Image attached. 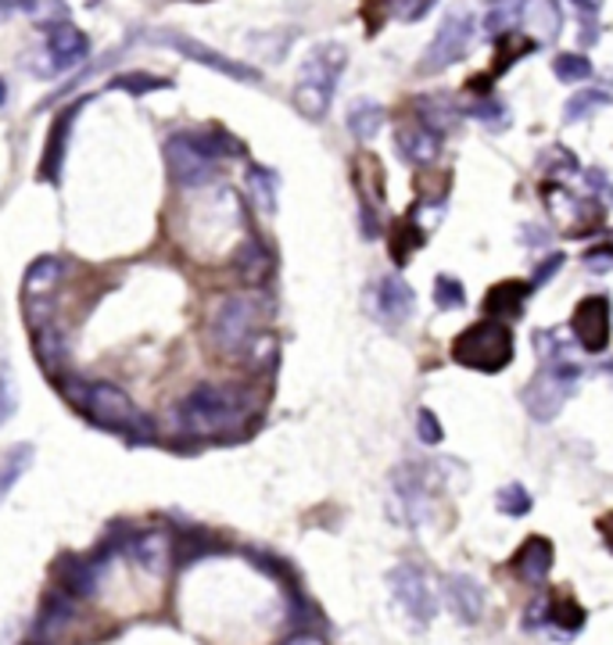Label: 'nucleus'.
I'll return each instance as SVG.
<instances>
[{"label":"nucleus","mask_w":613,"mask_h":645,"mask_svg":"<svg viewBox=\"0 0 613 645\" xmlns=\"http://www.w3.org/2000/svg\"><path fill=\"white\" fill-rule=\"evenodd\" d=\"M578 380H581V369H578L575 363H570V359L542 366V374L521 391L524 409H527V413L535 416L538 423L556 420V416H560V409L567 405V398L575 394Z\"/></svg>","instance_id":"423d86ee"},{"label":"nucleus","mask_w":613,"mask_h":645,"mask_svg":"<svg viewBox=\"0 0 613 645\" xmlns=\"http://www.w3.org/2000/svg\"><path fill=\"white\" fill-rule=\"evenodd\" d=\"M603 369H606V374H610V377H613V363H606V366H603Z\"/></svg>","instance_id":"09e8293b"},{"label":"nucleus","mask_w":613,"mask_h":645,"mask_svg":"<svg viewBox=\"0 0 613 645\" xmlns=\"http://www.w3.org/2000/svg\"><path fill=\"white\" fill-rule=\"evenodd\" d=\"M62 277H65V263L62 258H54V255L36 258V263L30 266V273H25L22 294H25V305H30L33 326L51 320V298H54V291H58Z\"/></svg>","instance_id":"9b49d317"},{"label":"nucleus","mask_w":613,"mask_h":645,"mask_svg":"<svg viewBox=\"0 0 613 645\" xmlns=\"http://www.w3.org/2000/svg\"><path fill=\"white\" fill-rule=\"evenodd\" d=\"M584 266H592L595 273H606V269H613V252L610 248H595V252L584 255Z\"/></svg>","instance_id":"37998d69"},{"label":"nucleus","mask_w":613,"mask_h":645,"mask_svg":"<svg viewBox=\"0 0 613 645\" xmlns=\"http://www.w3.org/2000/svg\"><path fill=\"white\" fill-rule=\"evenodd\" d=\"M531 291H535V287H531V283H521V280L499 283V287H492V291H488V298H484V312H488V315H499V323H506V320H513V315H521V309H524V301H527Z\"/></svg>","instance_id":"412c9836"},{"label":"nucleus","mask_w":613,"mask_h":645,"mask_svg":"<svg viewBox=\"0 0 613 645\" xmlns=\"http://www.w3.org/2000/svg\"><path fill=\"white\" fill-rule=\"evenodd\" d=\"M126 548H130V556L141 563L147 574H161V570L169 567V559H172V534H166V531H144V534H136V538Z\"/></svg>","instance_id":"6ab92c4d"},{"label":"nucleus","mask_w":613,"mask_h":645,"mask_svg":"<svg viewBox=\"0 0 613 645\" xmlns=\"http://www.w3.org/2000/svg\"><path fill=\"white\" fill-rule=\"evenodd\" d=\"M30 645H44V642H30Z\"/></svg>","instance_id":"8fccbe9b"},{"label":"nucleus","mask_w":613,"mask_h":645,"mask_svg":"<svg viewBox=\"0 0 613 645\" xmlns=\"http://www.w3.org/2000/svg\"><path fill=\"white\" fill-rule=\"evenodd\" d=\"M388 588H391V596L394 602L409 613V621L413 624H431L434 621V613H438V602H434V592H431V585L424 578V570H416L413 563H402V567H394L388 574Z\"/></svg>","instance_id":"1a4fd4ad"},{"label":"nucleus","mask_w":613,"mask_h":645,"mask_svg":"<svg viewBox=\"0 0 613 645\" xmlns=\"http://www.w3.org/2000/svg\"><path fill=\"white\" fill-rule=\"evenodd\" d=\"M434 305L442 312H456L467 305V291H462V283L456 277H438L434 280Z\"/></svg>","instance_id":"72a5a7b5"},{"label":"nucleus","mask_w":613,"mask_h":645,"mask_svg":"<svg viewBox=\"0 0 613 645\" xmlns=\"http://www.w3.org/2000/svg\"><path fill=\"white\" fill-rule=\"evenodd\" d=\"M581 11V44H595V19L603 11V0H570Z\"/></svg>","instance_id":"58836bf2"},{"label":"nucleus","mask_w":613,"mask_h":645,"mask_svg":"<svg viewBox=\"0 0 613 645\" xmlns=\"http://www.w3.org/2000/svg\"><path fill=\"white\" fill-rule=\"evenodd\" d=\"M560 266H564V255H553V258H545V263H542V269H538V277L531 280V287H535V283H542L545 277H549V273H556Z\"/></svg>","instance_id":"c03bdc74"},{"label":"nucleus","mask_w":613,"mask_h":645,"mask_svg":"<svg viewBox=\"0 0 613 645\" xmlns=\"http://www.w3.org/2000/svg\"><path fill=\"white\" fill-rule=\"evenodd\" d=\"M553 76L560 79V84H581V79L592 76V62L584 58V54H575V51L556 54V58H553Z\"/></svg>","instance_id":"cd10ccee"},{"label":"nucleus","mask_w":613,"mask_h":645,"mask_svg":"<svg viewBox=\"0 0 613 645\" xmlns=\"http://www.w3.org/2000/svg\"><path fill=\"white\" fill-rule=\"evenodd\" d=\"M535 348H538L542 366L564 363L567 359V348H570V337L560 334V331H535Z\"/></svg>","instance_id":"7c9ffc66"},{"label":"nucleus","mask_w":613,"mask_h":645,"mask_svg":"<svg viewBox=\"0 0 613 645\" xmlns=\"http://www.w3.org/2000/svg\"><path fill=\"white\" fill-rule=\"evenodd\" d=\"M545 621H549V599H535V602H531V607H527V613H524V627L531 631V627H542Z\"/></svg>","instance_id":"a19ab883"},{"label":"nucleus","mask_w":613,"mask_h":645,"mask_svg":"<svg viewBox=\"0 0 613 645\" xmlns=\"http://www.w3.org/2000/svg\"><path fill=\"white\" fill-rule=\"evenodd\" d=\"M30 19L40 25V30H58V25L68 22V8L65 0H30Z\"/></svg>","instance_id":"c756f323"},{"label":"nucleus","mask_w":613,"mask_h":645,"mask_svg":"<svg viewBox=\"0 0 613 645\" xmlns=\"http://www.w3.org/2000/svg\"><path fill=\"white\" fill-rule=\"evenodd\" d=\"M4 101H8V84L0 79V104H4Z\"/></svg>","instance_id":"de8ad7c7"},{"label":"nucleus","mask_w":613,"mask_h":645,"mask_svg":"<svg viewBox=\"0 0 613 645\" xmlns=\"http://www.w3.org/2000/svg\"><path fill=\"white\" fill-rule=\"evenodd\" d=\"M25 4H30V0H0V15H11V11H19Z\"/></svg>","instance_id":"49530a36"},{"label":"nucleus","mask_w":613,"mask_h":645,"mask_svg":"<svg viewBox=\"0 0 613 645\" xmlns=\"http://www.w3.org/2000/svg\"><path fill=\"white\" fill-rule=\"evenodd\" d=\"M283 645H326L323 638H316V635H294V638H288Z\"/></svg>","instance_id":"a18cd8bd"},{"label":"nucleus","mask_w":613,"mask_h":645,"mask_svg":"<svg viewBox=\"0 0 613 645\" xmlns=\"http://www.w3.org/2000/svg\"><path fill=\"white\" fill-rule=\"evenodd\" d=\"M613 98L606 90H581V93H575V98L567 101V108H564V115H567V122H581L584 115H592V112H599V108H606Z\"/></svg>","instance_id":"c85d7f7f"},{"label":"nucleus","mask_w":613,"mask_h":645,"mask_svg":"<svg viewBox=\"0 0 613 645\" xmlns=\"http://www.w3.org/2000/svg\"><path fill=\"white\" fill-rule=\"evenodd\" d=\"M495 510L499 513H506V516H524L531 513V496H527V488L524 485H506V488H499V496H495Z\"/></svg>","instance_id":"f704fd0d"},{"label":"nucleus","mask_w":613,"mask_h":645,"mask_svg":"<svg viewBox=\"0 0 613 645\" xmlns=\"http://www.w3.org/2000/svg\"><path fill=\"white\" fill-rule=\"evenodd\" d=\"M416 115L427 130L442 136L445 130H453L459 122V104L448 98V93H424V98L416 101Z\"/></svg>","instance_id":"4be33fe9"},{"label":"nucleus","mask_w":613,"mask_h":645,"mask_svg":"<svg viewBox=\"0 0 613 645\" xmlns=\"http://www.w3.org/2000/svg\"><path fill=\"white\" fill-rule=\"evenodd\" d=\"M399 151L405 162H413V166H431L442 151V136L427 130L424 122H405V126L399 130Z\"/></svg>","instance_id":"a211bd4d"},{"label":"nucleus","mask_w":613,"mask_h":645,"mask_svg":"<svg viewBox=\"0 0 613 645\" xmlns=\"http://www.w3.org/2000/svg\"><path fill=\"white\" fill-rule=\"evenodd\" d=\"M79 405H83V413L93 423H101V427H108V431H119V434H130V437H147V434H152V423H147V416L133 405V398L126 391L115 388V383H104V380L83 383Z\"/></svg>","instance_id":"20e7f679"},{"label":"nucleus","mask_w":613,"mask_h":645,"mask_svg":"<svg viewBox=\"0 0 613 645\" xmlns=\"http://www.w3.org/2000/svg\"><path fill=\"white\" fill-rule=\"evenodd\" d=\"M248 184H252L255 209H263L266 215L277 212V176H272L269 169H263V166H252Z\"/></svg>","instance_id":"bb28decb"},{"label":"nucleus","mask_w":613,"mask_h":645,"mask_svg":"<svg viewBox=\"0 0 613 645\" xmlns=\"http://www.w3.org/2000/svg\"><path fill=\"white\" fill-rule=\"evenodd\" d=\"M438 4V0H405L402 4V22H420L427 19V11Z\"/></svg>","instance_id":"79ce46f5"},{"label":"nucleus","mask_w":613,"mask_h":645,"mask_svg":"<svg viewBox=\"0 0 613 645\" xmlns=\"http://www.w3.org/2000/svg\"><path fill=\"white\" fill-rule=\"evenodd\" d=\"M384 122H388L384 108H380L377 101H370V98H363V101H356L348 108V133L363 144H370L374 136L384 130Z\"/></svg>","instance_id":"b1692460"},{"label":"nucleus","mask_w":613,"mask_h":645,"mask_svg":"<svg viewBox=\"0 0 613 645\" xmlns=\"http://www.w3.org/2000/svg\"><path fill=\"white\" fill-rule=\"evenodd\" d=\"M90 51V40L83 30H76V25H58V30H51L47 36V58L58 65V73H65V68H73L76 62H83Z\"/></svg>","instance_id":"f3484780"},{"label":"nucleus","mask_w":613,"mask_h":645,"mask_svg":"<svg viewBox=\"0 0 613 645\" xmlns=\"http://www.w3.org/2000/svg\"><path fill=\"white\" fill-rule=\"evenodd\" d=\"M237 266H241V277L248 283H263L269 277V269H272V258L258 241H248L244 244L241 258H237Z\"/></svg>","instance_id":"a878e982"},{"label":"nucleus","mask_w":613,"mask_h":645,"mask_svg":"<svg viewBox=\"0 0 613 645\" xmlns=\"http://www.w3.org/2000/svg\"><path fill=\"white\" fill-rule=\"evenodd\" d=\"M470 112H473L477 122H484L488 130H506V126H510V108H506V104H499V101H492V98L481 101V104H473Z\"/></svg>","instance_id":"4c0bfd02"},{"label":"nucleus","mask_w":613,"mask_h":645,"mask_svg":"<svg viewBox=\"0 0 613 645\" xmlns=\"http://www.w3.org/2000/svg\"><path fill=\"white\" fill-rule=\"evenodd\" d=\"M374 301H377V315L391 326H402L409 315L416 312V294L413 287H409L399 273H388V277H380L377 291H374Z\"/></svg>","instance_id":"4468645a"},{"label":"nucleus","mask_w":613,"mask_h":645,"mask_svg":"<svg viewBox=\"0 0 613 645\" xmlns=\"http://www.w3.org/2000/svg\"><path fill=\"white\" fill-rule=\"evenodd\" d=\"M112 87H115V90L133 93V98H141V93L166 90V87H169V79L152 76V73H126V76H115V79H112Z\"/></svg>","instance_id":"473e14b6"},{"label":"nucleus","mask_w":613,"mask_h":645,"mask_svg":"<svg viewBox=\"0 0 613 645\" xmlns=\"http://www.w3.org/2000/svg\"><path fill=\"white\" fill-rule=\"evenodd\" d=\"M553 570V542L542 538V534H535V538H527L521 545V556H516V574H521L524 585H545V578H549Z\"/></svg>","instance_id":"aec40b11"},{"label":"nucleus","mask_w":613,"mask_h":645,"mask_svg":"<svg viewBox=\"0 0 613 645\" xmlns=\"http://www.w3.org/2000/svg\"><path fill=\"white\" fill-rule=\"evenodd\" d=\"M521 22H524L527 36H535V44H553V40L564 33L560 0H524Z\"/></svg>","instance_id":"dca6fc26"},{"label":"nucleus","mask_w":613,"mask_h":645,"mask_svg":"<svg viewBox=\"0 0 613 645\" xmlns=\"http://www.w3.org/2000/svg\"><path fill=\"white\" fill-rule=\"evenodd\" d=\"M19 409V391H15V374H11V363H0V423H8Z\"/></svg>","instance_id":"c9c22d12"},{"label":"nucleus","mask_w":613,"mask_h":645,"mask_svg":"<svg viewBox=\"0 0 613 645\" xmlns=\"http://www.w3.org/2000/svg\"><path fill=\"white\" fill-rule=\"evenodd\" d=\"M549 621L564 631V635H578L581 624H584V610L578 607V602H556V607L549 610Z\"/></svg>","instance_id":"e433bc0d"},{"label":"nucleus","mask_w":613,"mask_h":645,"mask_svg":"<svg viewBox=\"0 0 613 645\" xmlns=\"http://www.w3.org/2000/svg\"><path fill=\"white\" fill-rule=\"evenodd\" d=\"M570 331H575L578 345L599 355L610 345V298L606 294H589L584 301H578L575 320H570Z\"/></svg>","instance_id":"f8f14e48"},{"label":"nucleus","mask_w":613,"mask_h":645,"mask_svg":"<svg viewBox=\"0 0 613 645\" xmlns=\"http://www.w3.org/2000/svg\"><path fill=\"white\" fill-rule=\"evenodd\" d=\"M30 463H33V445H15L8 452L4 463H0V502L11 496V488H15L22 474L30 470Z\"/></svg>","instance_id":"393cba45"},{"label":"nucleus","mask_w":613,"mask_h":645,"mask_svg":"<svg viewBox=\"0 0 613 645\" xmlns=\"http://www.w3.org/2000/svg\"><path fill=\"white\" fill-rule=\"evenodd\" d=\"M76 112H79V104H73L68 112L58 119V126L51 130L47 136V151H44V166H40V176L44 180H58L62 176V162H65V144H68V133H73V122H76Z\"/></svg>","instance_id":"5701e85b"},{"label":"nucleus","mask_w":613,"mask_h":645,"mask_svg":"<svg viewBox=\"0 0 613 645\" xmlns=\"http://www.w3.org/2000/svg\"><path fill=\"white\" fill-rule=\"evenodd\" d=\"M445 599L459 624H477L484 616V588L473 578H467V574L445 578Z\"/></svg>","instance_id":"2eb2a0df"},{"label":"nucleus","mask_w":613,"mask_h":645,"mask_svg":"<svg viewBox=\"0 0 613 645\" xmlns=\"http://www.w3.org/2000/svg\"><path fill=\"white\" fill-rule=\"evenodd\" d=\"M473 30H477V22L467 8L462 4L448 8L438 33H434V40L424 51V58H420V76H438L445 68H453L456 62L467 58V51L473 44Z\"/></svg>","instance_id":"39448f33"},{"label":"nucleus","mask_w":613,"mask_h":645,"mask_svg":"<svg viewBox=\"0 0 613 645\" xmlns=\"http://www.w3.org/2000/svg\"><path fill=\"white\" fill-rule=\"evenodd\" d=\"M101 570H104V559L98 553L93 556H65L58 563V588L68 599H90L93 592H98Z\"/></svg>","instance_id":"ddd939ff"},{"label":"nucleus","mask_w":613,"mask_h":645,"mask_svg":"<svg viewBox=\"0 0 613 645\" xmlns=\"http://www.w3.org/2000/svg\"><path fill=\"white\" fill-rule=\"evenodd\" d=\"M453 355L459 366L481 369V374H502L513 363V331L499 320H481L467 326L453 341Z\"/></svg>","instance_id":"7ed1b4c3"},{"label":"nucleus","mask_w":613,"mask_h":645,"mask_svg":"<svg viewBox=\"0 0 613 645\" xmlns=\"http://www.w3.org/2000/svg\"><path fill=\"white\" fill-rule=\"evenodd\" d=\"M416 437L424 445H438L445 437V427L438 423V416L431 413V409H416Z\"/></svg>","instance_id":"ea45409f"},{"label":"nucleus","mask_w":613,"mask_h":645,"mask_svg":"<svg viewBox=\"0 0 613 645\" xmlns=\"http://www.w3.org/2000/svg\"><path fill=\"white\" fill-rule=\"evenodd\" d=\"M241 416H244L241 391L220 388V383H198V388L180 402V427L194 437L234 431Z\"/></svg>","instance_id":"f03ea898"},{"label":"nucleus","mask_w":613,"mask_h":645,"mask_svg":"<svg viewBox=\"0 0 613 645\" xmlns=\"http://www.w3.org/2000/svg\"><path fill=\"white\" fill-rule=\"evenodd\" d=\"M166 162L180 187H204L215 180V158L198 144L194 133H176L166 144Z\"/></svg>","instance_id":"6e6552de"},{"label":"nucleus","mask_w":613,"mask_h":645,"mask_svg":"<svg viewBox=\"0 0 613 645\" xmlns=\"http://www.w3.org/2000/svg\"><path fill=\"white\" fill-rule=\"evenodd\" d=\"M258 331V298L255 294H230L212 315V345L223 355H237L252 345Z\"/></svg>","instance_id":"0eeeda50"},{"label":"nucleus","mask_w":613,"mask_h":645,"mask_svg":"<svg viewBox=\"0 0 613 645\" xmlns=\"http://www.w3.org/2000/svg\"><path fill=\"white\" fill-rule=\"evenodd\" d=\"M348 65V51L341 44H316L309 51V58L302 62V73H298V84L291 101L309 122H320L326 112H331L337 79Z\"/></svg>","instance_id":"f257e3e1"},{"label":"nucleus","mask_w":613,"mask_h":645,"mask_svg":"<svg viewBox=\"0 0 613 645\" xmlns=\"http://www.w3.org/2000/svg\"><path fill=\"white\" fill-rule=\"evenodd\" d=\"M155 40H161V44H169L172 51H180L183 58L198 62V65H204V68H212V73L237 79V84H263V73H258V68L244 65V62H234V58H226V54H220V51L209 47V44H201V40H194V36H183V33H158Z\"/></svg>","instance_id":"9d476101"},{"label":"nucleus","mask_w":613,"mask_h":645,"mask_svg":"<svg viewBox=\"0 0 613 645\" xmlns=\"http://www.w3.org/2000/svg\"><path fill=\"white\" fill-rule=\"evenodd\" d=\"M521 4H524V0H495V8L488 11V19H484L488 33H492V36H506L513 30V22L521 19Z\"/></svg>","instance_id":"2f4dec72"}]
</instances>
